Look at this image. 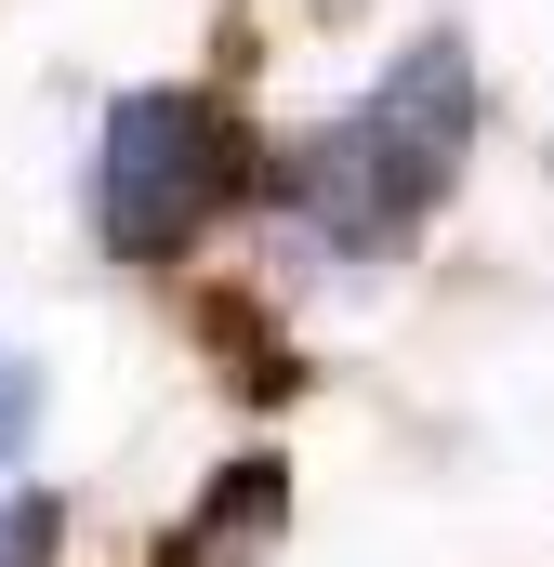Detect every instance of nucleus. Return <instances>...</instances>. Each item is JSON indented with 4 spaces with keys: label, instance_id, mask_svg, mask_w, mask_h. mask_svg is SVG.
I'll use <instances>...</instances> for the list:
<instances>
[{
    "label": "nucleus",
    "instance_id": "nucleus-1",
    "mask_svg": "<svg viewBox=\"0 0 554 567\" xmlns=\"http://www.w3.org/2000/svg\"><path fill=\"white\" fill-rule=\"evenodd\" d=\"M462 158H475V53L435 27V40H410L343 120H317V133L290 145L277 212H290L317 251L383 265V251H410L422 225H435V198H449Z\"/></svg>",
    "mask_w": 554,
    "mask_h": 567
},
{
    "label": "nucleus",
    "instance_id": "nucleus-2",
    "mask_svg": "<svg viewBox=\"0 0 554 567\" xmlns=\"http://www.w3.org/2000/svg\"><path fill=\"white\" fill-rule=\"evenodd\" d=\"M252 198V133L225 93H120L106 106V145H93V238L120 265H185L225 212Z\"/></svg>",
    "mask_w": 554,
    "mask_h": 567
},
{
    "label": "nucleus",
    "instance_id": "nucleus-3",
    "mask_svg": "<svg viewBox=\"0 0 554 567\" xmlns=\"http://www.w3.org/2000/svg\"><path fill=\"white\" fill-rule=\"evenodd\" d=\"M277 528H290V462H277V449H252V462H225V475L185 502V528H172L145 567H265Z\"/></svg>",
    "mask_w": 554,
    "mask_h": 567
},
{
    "label": "nucleus",
    "instance_id": "nucleus-4",
    "mask_svg": "<svg viewBox=\"0 0 554 567\" xmlns=\"http://www.w3.org/2000/svg\"><path fill=\"white\" fill-rule=\"evenodd\" d=\"M53 502H0V567H53Z\"/></svg>",
    "mask_w": 554,
    "mask_h": 567
},
{
    "label": "nucleus",
    "instance_id": "nucleus-5",
    "mask_svg": "<svg viewBox=\"0 0 554 567\" xmlns=\"http://www.w3.org/2000/svg\"><path fill=\"white\" fill-rule=\"evenodd\" d=\"M27 423H40V370L0 357V449H27Z\"/></svg>",
    "mask_w": 554,
    "mask_h": 567
}]
</instances>
